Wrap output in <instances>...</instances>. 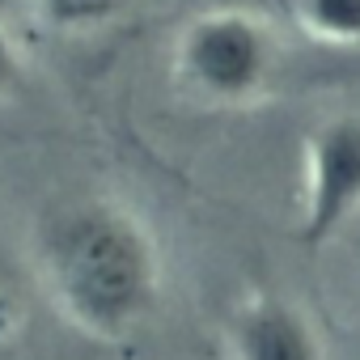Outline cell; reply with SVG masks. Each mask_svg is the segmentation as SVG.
<instances>
[{
	"mask_svg": "<svg viewBox=\"0 0 360 360\" xmlns=\"http://www.w3.org/2000/svg\"><path fill=\"white\" fill-rule=\"evenodd\" d=\"M34 267L51 305L102 343L144 330L161 301V242L136 208L110 195L56 204L39 221Z\"/></svg>",
	"mask_w": 360,
	"mask_h": 360,
	"instance_id": "obj_1",
	"label": "cell"
},
{
	"mask_svg": "<svg viewBox=\"0 0 360 360\" xmlns=\"http://www.w3.org/2000/svg\"><path fill=\"white\" fill-rule=\"evenodd\" d=\"M276 34L246 9H204L174 39V77L208 106H250L271 89Z\"/></svg>",
	"mask_w": 360,
	"mask_h": 360,
	"instance_id": "obj_2",
	"label": "cell"
},
{
	"mask_svg": "<svg viewBox=\"0 0 360 360\" xmlns=\"http://www.w3.org/2000/svg\"><path fill=\"white\" fill-rule=\"evenodd\" d=\"M360 212V119L335 115L305 136V187L297 238L322 250Z\"/></svg>",
	"mask_w": 360,
	"mask_h": 360,
	"instance_id": "obj_3",
	"label": "cell"
},
{
	"mask_svg": "<svg viewBox=\"0 0 360 360\" xmlns=\"http://www.w3.org/2000/svg\"><path fill=\"white\" fill-rule=\"evenodd\" d=\"M225 347L229 360H326V339L314 318L271 288L250 292L229 314Z\"/></svg>",
	"mask_w": 360,
	"mask_h": 360,
	"instance_id": "obj_4",
	"label": "cell"
},
{
	"mask_svg": "<svg viewBox=\"0 0 360 360\" xmlns=\"http://www.w3.org/2000/svg\"><path fill=\"white\" fill-rule=\"evenodd\" d=\"M297 26L326 47H360V0H292Z\"/></svg>",
	"mask_w": 360,
	"mask_h": 360,
	"instance_id": "obj_5",
	"label": "cell"
},
{
	"mask_svg": "<svg viewBox=\"0 0 360 360\" xmlns=\"http://www.w3.org/2000/svg\"><path fill=\"white\" fill-rule=\"evenodd\" d=\"M30 9L60 34H94L115 26L131 9V0H30Z\"/></svg>",
	"mask_w": 360,
	"mask_h": 360,
	"instance_id": "obj_6",
	"label": "cell"
},
{
	"mask_svg": "<svg viewBox=\"0 0 360 360\" xmlns=\"http://www.w3.org/2000/svg\"><path fill=\"white\" fill-rule=\"evenodd\" d=\"M26 85V56L22 43L13 39V30L0 22V98H13Z\"/></svg>",
	"mask_w": 360,
	"mask_h": 360,
	"instance_id": "obj_7",
	"label": "cell"
}]
</instances>
